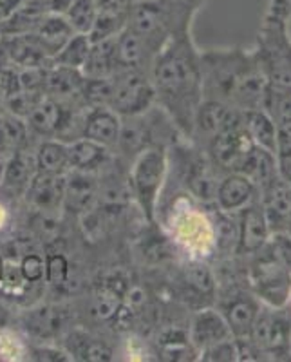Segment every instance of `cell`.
I'll list each match as a JSON object with an SVG mask.
<instances>
[{"instance_id": "20", "label": "cell", "mask_w": 291, "mask_h": 362, "mask_svg": "<svg viewBox=\"0 0 291 362\" xmlns=\"http://www.w3.org/2000/svg\"><path fill=\"white\" fill-rule=\"evenodd\" d=\"M83 82H85V76L82 69L51 64L45 74L44 93L57 100L73 98V96L82 95Z\"/></svg>"}, {"instance_id": "43", "label": "cell", "mask_w": 291, "mask_h": 362, "mask_svg": "<svg viewBox=\"0 0 291 362\" xmlns=\"http://www.w3.org/2000/svg\"><path fill=\"white\" fill-rule=\"evenodd\" d=\"M31 358L33 361H49V362H58V361H69L71 357H67L66 351L57 350V348H33L31 350Z\"/></svg>"}, {"instance_id": "18", "label": "cell", "mask_w": 291, "mask_h": 362, "mask_svg": "<svg viewBox=\"0 0 291 362\" xmlns=\"http://www.w3.org/2000/svg\"><path fill=\"white\" fill-rule=\"evenodd\" d=\"M67 177L64 174L35 173L28 187V198L42 210H54L64 203Z\"/></svg>"}, {"instance_id": "52", "label": "cell", "mask_w": 291, "mask_h": 362, "mask_svg": "<svg viewBox=\"0 0 291 362\" xmlns=\"http://www.w3.org/2000/svg\"><path fill=\"white\" fill-rule=\"evenodd\" d=\"M287 303H290V305H291V293H290V300H287Z\"/></svg>"}, {"instance_id": "35", "label": "cell", "mask_w": 291, "mask_h": 362, "mask_svg": "<svg viewBox=\"0 0 291 362\" xmlns=\"http://www.w3.org/2000/svg\"><path fill=\"white\" fill-rule=\"evenodd\" d=\"M80 96H82L89 109L109 107L112 100V76H107V78H85Z\"/></svg>"}, {"instance_id": "24", "label": "cell", "mask_w": 291, "mask_h": 362, "mask_svg": "<svg viewBox=\"0 0 291 362\" xmlns=\"http://www.w3.org/2000/svg\"><path fill=\"white\" fill-rule=\"evenodd\" d=\"M47 9L44 8L42 0H25L20 8L15 9L6 21L0 22V35L35 33Z\"/></svg>"}, {"instance_id": "17", "label": "cell", "mask_w": 291, "mask_h": 362, "mask_svg": "<svg viewBox=\"0 0 291 362\" xmlns=\"http://www.w3.org/2000/svg\"><path fill=\"white\" fill-rule=\"evenodd\" d=\"M119 132H121V116L111 107H90L83 116L82 138L109 148L118 145Z\"/></svg>"}, {"instance_id": "1", "label": "cell", "mask_w": 291, "mask_h": 362, "mask_svg": "<svg viewBox=\"0 0 291 362\" xmlns=\"http://www.w3.org/2000/svg\"><path fill=\"white\" fill-rule=\"evenodd\" d=\"M150 78L156 102L185 134H194V118L203 102L201 53L196 49L190 28L168 38L152 62Z\"/></svg>"}, {"instance_id": "32", "label": "cell", "mask_w": 291, "mask_h": 362, "mask_svg": "<svg viewBox=\"0 0 291 362\" xmlns=\"http://www.w3.org/2000/svg\"><path fill=\"white\" fill-rule=\"evenodd\" d=\"M90 45H93V42H90L89 35L74 33L73 37L66 42V45H64L62 49L58 51L57 57L53 58V64H57V66L73 67V69H82L87 57H89Z\"/></svg>"}, {"instance_id": "21", "label": "cell", "mask_w": 291, "mask_h": 362, "mask_svg": "<svg viewBox=\"0 0 291 362\" xmlns=\"http://www.w3.org/2000/svg\"><path fill=\"white\" fill-rule=\"evenodd\" d=\"M37 173L35 158L28 156L24 151L11 154L8 163H4V173L0 180V187L8 190L11 196H22L28 192V187Z\"/></svg>"}, {"instance_id": "45", "label": "cell", "mask_w": 291, "mask_h": 362, "mask_svg": "<svg viewBox=\"0 0 291 362\" xmlns=\"http://www.w3.org/2000/svg\"><path fill=\"white\" fill-rule=\"evenodd\" d=\"M25 0H0V22L6 21V18L11 15L17 8H20Z\"/></svg>"}, {"instance_id": "13", "label": "cell", "mask_w": 291, "mask_h": 362, "mask_svg": "<svg viewBox=\"0 0 291 362\" xmlns=\"http://www.w3.org/2000/svg\"><path fill=\"white\" fill-rule=\"evenodd\" d=\"M239 238H237V252L239 255H254L264 245L270 241V225L264 216V210L261 203L254 202L239 210Z\"/></svg>"}, {"instance_id": "10", "label": "cell", "mask_w": 291, "mask_h": 362, "mask_svg": "<svg viewBox=\"0 0 291 362\" xmlns=\"http://www.w3.org/2000/svg\"><path fill=\"white\" fill-rule=\"evenodd\" d=\"M261 300L254 292L235 288L222 299L221 313L234 339H248L261 312Z\"/></svg>"}, {"instance_id": "34", "label": "cell", "mask_w": 291, "mask_h": 362, "mask_svg": "<svg viewBox=\"0 0 291 362\" xmlns=\"http://www.w3.org/2000/svg\"><path fill=\"white\" fill-rule=\"evenodd\" d=\"M185 284L197 293L199 297L212 299L215 296V279L213 274L206 264L203 263H190L185 268Z\"/></svg>"}, {"instance_id": "25", "label": "cell", "mask_w": 291, "mask_h": 362, "mask_svg": "<svg viewBox=\"0 0 291 362\" xmlns=\"http://www.w3.org/2000/svg\"><path fill=\"white\" fill-rule=\"evenodd\" d=\"M67 148H69V167L82 173H90L102 167L107 160V151H109L102 144H96L87 138L71 141L67 144Z\"/></svg>"}, {"instance_id": "9", "label": "cell", "mask_w": 291, "mask_h": 362, "mask_svg": "<svg viewBox=\"0 0 291 362\" xmlns=\"http://www.w3.org/2000/svg\"><path fill=\"white\" fill-rule=\"evenodd\" d=\"M74 112L60 100L44 95L25 118L29 131L44 138H64L74 125Z\"/></svg>"}, {"instance_id": "30", "label": "cell", "mask_w": 291, "mask_h": 362, "mask_svg": "<svg viewBox=\"0 0 291 362\" xmlns=\"http://www.w3.org/2000/svg\"><path fill=\"white\" fill-rule=\"evenodd\" d=\"M263 111L270 115L277 127L291 124V87L275 86L268 82Z\"/></svg>"}, {"instance_id": "2", "label": "cell", "mask_w": 291, "mask_h": 362, "mask_svg": "<svg viewBox=\"0 0 291 362\" xmlns=\"http://www.w3.org/2000/svg\"><path fill=\"white\" fill-rule=\"evenodd\" d=\"M203 100H218L237 111L263 109L268 78L255 53L210 49L201 53Z\"/></svg>"}, {"instance_id": "12", "label": "cell", "mask_w": 291, "mask_h": 362, "mask_svg": "<svg viewBox=\"0 0 291 362\" xmlns=\"http://www.w3.org/2000/svg\"><path fill=\"white\" fill-rule=\"evenodd\" d=\"M242 124V111L230 107L218 100H203L194 118V134L205 138L208 144L221 132Z\"/></svg>"}, {"instance_id": "22", "label": "cell", "mask_w": 291, "mask_h": 362, "mask_svg": "<svg viewBox=\"0 0 291 362\" xmlns=\"http://www.w3.org/2000/svg\"><path fill=\"white\" fill-rule=\"evenodd\" d=\"M118 53H116V37L95 42L90 45L89 57L82 67L85 78H107L118 73Z\"/></svg>"}, {"instance_id": "3", "label": "cell", "mask_w": 291, "mask_h": 362, "mask_svg": "<svg viewBox=\"0 0 291 362\" xmlns=\"http://www.w3.org/2000/svg\"><path fill=\"white\" fill-rule=\"evenodd\" d=\"M291 0H270L254 51L270 83L291 87Z\"/></svg>"}, {"instance_id": "6", "label": "cell", "mask_w": 291, "mask_h": 362, "mask_svg": "<svg viewBox=\"0 0 291 362\" xmlns=\"http://www.w3.org/2000/svg\"><path fill=\"white\" fill-rule=\"evenodd\" d=\"M250 342L261 355L270 358H291V313L284 308H261L254 328L250 332Z\"/></svg>"}, {"instance_id": "47", "label": "cell", "mask_w": 291, "mask_h": 362, "mask_svg": "<svg viewBox=\"0 0 291 362\" xmlns=\"http://www.w3.org/2000/svg\"><path fill=\"white\" fill-rule=\"evenodd\" d=\"M4 112V95H2V90H0V115Z\"/></svg>"}, {"instance_id": "27", "label": "cell", "mask_w": 291, "mask_h": 362, "mask_svg": "<svg viewBox=\"0 0 291 362\" xmlns=\"http://www.w3.org/2000/svg\"><path fill=\"white\" fill-rule=\"evenodd\" d=\"M35 165L38 173L47 174H64L69 169V148L66 141L60 140H45L38 147Z\"/></svg>"}, {"instance_id": "31", "label": "cell", "mask_w": 291, "mask_h": 362, "mask_svg": "<svg viewBox=\"0 0 291 362\" xmlns=\"http://www.w3.org/2000/svg\"><path fill=\"white\" fill-rule=\"evenodd\" d=\"M93 198H95V181L90 176H87V173L76 170L66 183L64 203L73 206L74 210H85Z\"/></svg>"}, {"instance_id": "39", "label": "cell", "mask_w": 291, "mask_h": 362, "mask_svg": "<svg viewBox=\"0 0 291 362\" xmlns=\"http://www.w3.org/2000/svg\"><path fill=\"white\" fill-rule=\"evenodd\" d=\"M69 276V263L64 254L45 255V281L53 286H62Z\"/></svg>"}, {"instance_id": "36", "label": "cell", "mask_w": 291, "mask_h": 362, "mask_svg": "<svg viewBox=\"0 0 291 362\" xmlns=\"http://www.w3.org/2000/svg\"><path fill=\"white\" fill-rule=\"evenodd\" d=\"M121 299H124V288H118L116 284L107 283L95 299V313L102 321L116 319L119 308H121Z\"/></svg>"}, {"instance_id": "19", "label": "cell", "mask_w": 291, "mask_h": 362, "mask_svg": "<svg viewBox=\"0 0 291 362\" xmlns=\"http://www.w3.org/2000/svg\"><path fill=\"white\" fill-rule=\"evenodd\" d=\"M33 35L38 40V44H40L42 49H44V53L53 62V58L57 57L58 51L62 49L66 42L74 35V29L71 28V24L67 22V18L64 15L45 13Z\"/></svg>"}, {"instance_id": "5", "label": "cell", "mask_w": 291, "mask_h": 362, "mask_svg": "<svg viewBox=\"0 0 291 362\" xmlns=\"http://www.w3.org/2000/svg\"><path fill=\"white\" fill-rule=\"evenodd\" d=\"M167 176V151L163 145H150L136 156L131 170V187L147 221H154L158 198Z\"/></svg>"}, {"instance_id": "15", "label": "cell", "mask_w": 291, "mask_h": 362, "mask_svg": "<svg viewBox=\"0 0 291 362\" xmlns=\"http://www.w3.org/2000/svg\"><path fill=\"white\" fill-rule=\"evenodd\" d=\"M255 196H257V185L247 174L230 173L219 181L218 190H215V203L222 212L232 214L254 203Z\"/></svg>"}, {"instance_id": "29", "label": "cell", "mask_w": 291, "mask_h": 362, "mask_svg": "<svg viewBox=\"0 0 291 362\" xmlns=\"http://www.w3.org/2000/svg\"><path fill=\"white\" fill-rule=\"evenodd\" d=\"M29 129L25 119L13 116L9 112L0 115V153H8L9 156L18 151H24L28 145Z\"/></svg>"}, {"instance_id": "28", "label": "cell", "mask_w": 291, "mask_h": 362, "mask_svg": "<svg viewBox=\"0 0 291 362\" xmlns=\"http://www.w3.org/2000/svg\"><path fill=\"white\" fill-rule=\"evenodd\" d=\"M212 165L206 163L203 158H197V160L190 161L189 169H186V187L196 198L203 199V202L215 199V190H218L219 183L212 173Z\"/></svg>"}, {"instance_id": "38", "label": "cell", "mask_w": 291, "mask_h": 362, "mask_svg": "<svg viewBox=\"0 0 291 362\" xmlns=\"http://www.w3.org/2000/svg\"><path fill=\"white\" fill-rule=\"evenodd\" d=\"M73 354L78 355L83 361H96V362H105L112 358V351L107 348L103 342L95 341V339L89 337H80L76 341V348H74Z\"/></svg>"}, {"instance_id": "33", "label": "cell", "mask_w": 291, "mask_h": 362, "mask_svg": "<svg viewBox=\"0 0 291 362\" xmlns=\"http://www.w3.org/2000/svg\"><path fill=\"white\" fill-rule=\"evenodd\" d=\"M64 17L74 29V33L89 35L98 17V4L96 0H73L67 11L64 13Z\"/></svg>"}, {"instance_id": "40", "label": "cell", "mask_w": 291, "mask_h": 362, "mask_svg": "<svg viewBox=\"0 0 291 362\" xmlns=\"http://www.w3.org/2000/svg\"><path fill=\"white\" fill-rule=\"evenodd\" d=\"M201 358L203 361L210 362H232L239 361V350L235 339H226V341L218 342V344H212L205 350H201Z\"/></svg>"}, {"instance_id": "7", "label": "cell", "mask_w": 291, "mask_h": 362, "mask_svg": "<svg viewBox=\"0 0 291 362\" xmlns=\"http://www.w3.org/2000/svg\"><path fill=\"white\" fill-rule=\"evenodd\" d=\"M156 102V90L148 73L119 69L112 74V100L109 107L121 118L145 115Z\"/></svg>"}, {"instance_id": "50", "label": "cell", "mask_w": 291, "mask_h": 362, "mask_svg": "<svg viewBox=\"0 0 291 362\" xmlns=\"http://www.w3.org/2000/svg\"><path fill=\"white\" fill-rule=\"evenodd\" d=\"M2 264H4V261H2V257H0V274H2Z\"/></svg>"}, {"instance_id": "49", "label": "cell", "mask_w": 291, "mask_h": 362, "mask_svg": "<svg viewBox=\"0 0 291 362\" xmlns=\"http://www.w3.org/2000/svg\"><path fill=\"white\" fill-rule=\"evenodd\" d=\"M2 173H4V161L0 160V180H2Z\"/></svg>"}, {"instance_id": "16", "label": "cell", "mask_w": 291, "mask_h": 362, "mask_svg": "<svg viewBox=\"0 0 291 362\" xmlns=\"http://www.w3.org/2000/svg\"><path fill=\"white\" fill-rule=\"evenodd\" d=\"M189 337L196 350H205L208 346L218 344V342L232 339V332L228 328V322L225 321L221 312L212 308L199 310L194 315L192 325H190Z\"/></svg>"}, {"instance_id": "14", "label": "cell", "mask_w": 291, "mask_h": 362, "mask_svg": "<svg viewBox=\"0 0 291 362\" xmlns=\"http://www.w3.org/2000/svg\"><path fill=\"white\" fill-rule=\"evenodd\" d=\"M261 206L270 225V232H286L291 216V185L277 174L266 185L261 187Z\"/></svg>"}, {"instance_id": "26", "label": "cell", "mask_w": 291, "mask_h": 362, "mask_svg": "<svg viewBox=\"0 0 291 362\" xmlns=\"http://www.w3.org/2000/svg\"><path fill=\"white\" fill-rule=\"evenodd\" d=\"M64 325V313L54 306H38L35 310H29L24 319V328L35 337L47 339L53 337L60 332Z\"/></svg>"}, {"instance_id": "51", "label": "cell", "mask_w": 291, "mask_h": 362, "mask_svg": "<svg viewBox=\"0 0 291 362\" xmlns=\"http://www.w3.org/2000/svg\"><path fill=\"white\" fill-rule=\"evenodd\" d=\"M2 37V35H0ZM2 67H4V62H2V58H0V71H2Z\"/></svg>"}, {"instance_id": "41", "label": "cell", "mask_w": 291, "mask_h": 362, "mask_svg": "<svg viewBox=\"0 0 291 362\" xmlns=\"http://www.w3.org/2000/svg\"><path fill=\"white\" fill-rule=\"evenodd\" d=\"M22 279L28 283H40L45 276V259L38 254H28L20 261Z\"/></svg>"}, {"instance_id": "44", "label": "cell", "mask_w": 291, "mask_h": 362, "mask_svg": "<svg viewBox=\"0 0 291 362\" xmlns=\"http://www.w3.org/2000/svg\"><path fill=\"white\" fill-rule=\"evenodd\" d=\"M277 169H279V176L291 185V148L277 151Z\"/></svg>"}, {"instance_id": "11", "label": "cell", "mask_w": 291, "mask_h": 362, "mask_svg": "<svg viewBox=\"0 0 291 362\" xmlns=\"http://www.w3.org/2000/svg\"><path fill=\"white\" fill-rule=\"evenodd\" d=\"M0 58L4 66L17 69L25 67L51 66V58L44 53L33 33L29 35H2L0 37Z\"/></svg>"}, {"instance_id": "23", "label": "cell", "mask_w": 291, "mask_h": 362, "mask_svg": "<svg viewBox=\"0 0 291 362\" xmlns=\"http://www.w3.org/2000/svg\"><path fill=\"white\" fill-rule=\"evenodd\" d=\"M242 127L257 147L266 148L277 156V125L263 109L242 111Z\"/></svg>"}, {"instance_id": "4", "label": "cell", "mask_w": 291, "mask_h": 362, "mask_svg": "<svg viewBox=\"0 0 291 362\" xmlns=\"http://www.w3.org/2000/svg\"><path fill=\"white\" fill-rule=\"evenodd\" d=\"M250 257L248 279L251 292L268 306L284 308L291 293V272L284 267L268 243Z\"/></svg>"}, {"instance_id": "48", "label": "cell", "mask_w": 291, "mask_h": 362, "mask_svg": "<svg viewBox=\"0 0 291 362\" xmlns=\"http://www.w3.org/2000/svg\"><path fill=\"white\" fill-rule=\"evenodd\" d=\"M286 232L287 234L291 235V216H290V219H287V225H286Z\"/></svg>"}, {"instance_id": "37", "label": "cell", "mask_w": 291, "mask_h": 362, "mask_svg": "<svg viewBox=\"0 0 291 362\" xmlns=\"http://www.w3.org/2000/svg\"><path fill=\"white\" fill-rule=\"evenodd\" d=\"M44 96V93H33V90H17L11 95L4 96V109L13 116L25 119L29 112L33 111V107L38 103V100Z\"/></svg>"}, {"instance_id": "46", "label": "cell", "mask_w": 291, "mask_h": 362, "mask_svg": "<svg viewBox=\"0 0 291 362\" xmlns=\"http://www.w3.org/2000/svg\"><path fill=\"white\" fill-rule=\"evenodd\" d=\"M4 322H6V310L0 306V326L4 325Z\"/></svg>"}, {"instance_id": "8", "label": "cell", "mask_w": 291, "mask_h": 362, "mask_svg": "<svg viewBox=\"0 0 291 362\" xmlns=\"http://www.w3.org/2000/svg\"><path fill=\"white\" fill-rule=\"evenodd\" d=\"M257 145L251 141L242 124L221 132L208 141L212 163L226 173H244Z\"/></svg>"}, {"instance_id": "42", "label": "cell", "mask_w": 291, "mask_h": 362, "mask_svg": "<svg viewBox=\"0 0 291 362\" xmlns=\"http://www.w3.org/2000/svg\"><path fill=\"white\" fill-rule=\"evenodd\" d=\"M275 255L283 261L284 267L291 272V235L287 232H273L268 241Z\"/></svg>"}]
</instances>
